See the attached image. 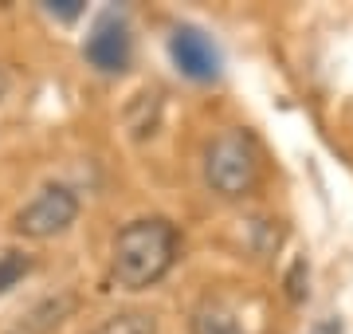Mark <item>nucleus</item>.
<instances>
[{"label": "nucleus", "mask_w": 353, "mask_h": 334, "mask_svg": "<svg viewBox=\"0 0 353 334\" xmlns=\"http://www.w3.org/2000/svg\"><path fill=\"white\" fill-rule=\"evenodd\" d=\"M71 311H75V295H48L43 303H36V307L24 315L20 334H51Z\"/></svg>", "instance_id": "423d86ee"}, {"label": "nucleus", "mask_w": 353, "mask_h": 334, "mask_svg": "<svg viewBox=\"0 0 353 334\" xmlns=\"http://www.w3.org/2000/svg\"><path fill=\"white\" fill-rule=\"evenodd\" d=\"M189 331L192 334H243V326L228 307H220V303H204V307L192 311Z\"/></svg>", "instance_id": "0eeeda50"}, {"label": "nucleus", "mask_w": 353, "mask_h": 334, "mask_svg": "<svg viewBox=\"0 0 353 334\" xmlns=\"http://www.w3.org/2000/svg\"><path fill=\"white\" fill-rule=\"evenodd\" d=\"M83 55L87 63L102 75H122L130 67V55H134V36H130V24L122 12H102L87 32V43H83Z\"/></svg>", "instance_id": "20e7f679"}, {"label": "nucleus", "mask_w": 353, "mask_h": 334, "mask_svg": "<svg viewBox=\"0 0 353 334\" xmlns=\"http://www.w3.org/2000/svg\"><path fill=\"white\" fill-rule=\"evenodd\" d=\"M28 271H32V256H24V252H0V295L12 291Z\"/></svg>", "instance_id": "1a4fd4ad"}, {"label": "nucleus", "mask_w": 353, "mask_h": 334, "mask_svg": "<svg viewBox=\"0 0 353 334\" xmlns=\"http://www.w3.org/2000/svg\"><path fill=\"white\" fill-rule=\"evenodd\" d=\"M75 217H79V193L63 181H51L16 213V232L28 236V240H51V236L71 228Z\"/></svg>", "instance_id": "7ed1b4c3"}, {"label": "nucleus", "mask_w": 353, "mask_h": 334, "mask_svg": "<svg viewBox=\"0 0 353 334\" xmlns=\"http://www.w3.org/2000/svg\"><path fill=\"white\" fill-rule=\"evenodd\" d=\"M176 228L165 217H141L130 220L126 228L114 236L110 256V279L126 291H145L157 279L169 275L176 264Z\"/></svg>", "instance_id": "f257e3e1"}, {"label": "nucleus", "mask_w": 353, "mask_h": 334, "mask_svg": "<svg viewBox=\"0 0 353 334\" xmlns=\"http://www.w3.org/2000/svg\"><path fill=\"white\" fill-rule=\"evenodd\" d=\"M169 55H173L176 71L185 79H192V83H212L220 75V48L204 36L201 28H189V24L173 28Z\"/></svg>", "instance_id": "39448f33"}, {"label": "nucleus", "mask_w": 353, "mask_h": 334, "mask_svg": "<svg viewBox=\"0 0 353 334\" xmlns=\"http://www.w3.org/2000/svg\"><path fill=\"white\" fill-rule=\"evenodd\" d=\"M204 181L224 201H240L259 185V146L248 130L236 126L216 134L204 154Z\"/></svg>", "instance_id": "f03ea898"}, {"label": "nucleus", "mask_w": 353, "mask_h": 334, "mask_svg": "<svg viewBox=\"0 0 353 334\" xmlns=\"http://www.w3.org/2000/svg\"><path fill=\"white\" fill-rule=\"evenodd\" d=\"M90 334H157V319L150 311H122V315H110L102 326H94Z\"/></svg>", "instance_id": "6e6552de"}, {"label": "nucleus", "mask_w": 353, "mask_h": 334, "mask_svg": "<svg viewBox=\"0 0 353 334\" xmlns=\"http://www.w3.org/2000/svg\"><path fill=\"white\" fill-rule=\"evenodd\" d=\"M48 8V16H55V20H75V16H83V4L79 0H59V4H43Z\"/></svg>", "instance_id": "9d476101"}, {"label": "nucleus", "mask_w": 353, "mask_h": 334, "mask_svg": "<svg viewBox=\"0 0 353 334\" xmlns=\"http://www.w3.org/2000/svg\"><path fill=\"white\" fill-rule=\"evenodd\" d=\"M4 95H8V75L0 71V99H4Z\"/></svg>", "instance_id": "f8f14e48"}, {"label": "nucleus", "mask_w": 353, "mask_h": 334, "mask_svg": "<svg viewBox=\"0 0 353 334\" xmlns=\"http://www.w3.org/2000/svg\"><path fill=\"white\" fill-rule=\"evenodd\" d=\"M303 275H306V264H303V259H299V264L290 268V275H287V295L294 299V303L303 299Z\"/></svg>", "instance_id": "9b49d317"}]
</instances>
